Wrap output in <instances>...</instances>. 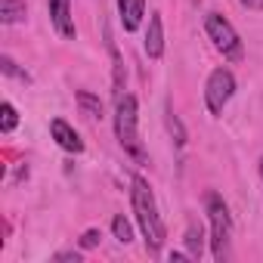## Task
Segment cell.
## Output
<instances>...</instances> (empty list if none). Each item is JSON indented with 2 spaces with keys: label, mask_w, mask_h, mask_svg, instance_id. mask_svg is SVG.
<instances>
[{
  "label": "cell",
  "mask_w": 263,
  "mask_h": 263,
  "mask_svg": "<svg viewBox=\"0 0 263 263\" xmlns=\"http://www.w3.org/2000/svg\"><path fill=\"white\" fill-rule=\"evenodd\" d=\"M130 195H134V211H137V223L143 229V238H146V248L149 254H158L161 245H164V220L158 214V201L149 189V183L143 177H134V189H130Z\"/></svg>",
  "instance_id": "cell-1"
},
{
  "label": "cell",
  "mask_w": 263,
  "mask_h": 263,
  "mask_svg": "<svg viewBox=\"0 0 263 263\" xmlns=\"http://www.w3.org/2000/svg\"><path fill=\"white\" fill-rule=\"evenodd\" d=\"M115 137L121 143V149L146 164V149H143V140H140V111H137V96L130 93H121L115 99Z\"/></svg>",
  "instance_id": "cell-2"
},
{
  "label": "cell",
  "mask_w": 263,
  "mask_h": 263,
  "mask_svg": "<svg viewBox=\"0 0 263 263\" xmlns=\"http://www.w3.org/2000/svg\"><path fill=\"white\" fill-rule=\"evenodd\" d=\"M204 208H208V220H211V254L217 263L229 260V235H232V217L226 201L217 192L204 195Z\"/></svg>",
  "instance_id": "cell-3"
},
{
  "label": "cell",
  "mask_w": 263,
  "mask_h": 263,
  "mask_svg": "<svg viewBox=\"0 0 263 263\" xmlns=\"http://www.w3.org/2000/svg\"><path fill=\"white\" fill-rule=\"evenodd\" d=\"M204 31H208V37L214 41V47L223 53V59L238 62V59L245 56V47H241L238 31H235V28H232V22H229V19H223L220 13H208V16H204Z\"/></svg>",
  "instance_id": "cell-4"
},
{
  "label": "cell",
  "mask_w": 263,
  "mask_h": 263,
  "mask_svg": "<svg viewBox=\"0 0 263 263\" xmlns=\"http://www.w3.org/2000/svg\"><path fill=\"white\" fill-rule=\"evenodd\" d=\"M235 93V74L229 68H214L208 84H204V102H208V111L211 115H223L226 102L232 99Z\"/></svg>",
  "instance_id": "cell-5"
},
{
  "label": "cell",
  "mask_w": 263,
  "mask_h": 263,
  "mask_svg": "<svg viewBox=\"0 0 263 263\" xmlns=\"http://www.w3.org/2000/svg\"><path fill=\"white\" fill-rule=\"evenodd\" d=\"M50 134H53V140H56L65 152H74V155L84 152V140L78 137V130H74L65 118H53V121H50Z\"/></svg>",
  "instance_id": "cell-6"
},
{
  "label": "cell",
  "mask_w": 263,
  "mask_h": 263,
  "mask_svg": "<svg viewBox=\"0 0 263 263\" xmlns=\"http://www.w3.org/2000/svg\"><path fill=\"white\" fill-rule=\"evenodd\" d=\"M47 7H50L53 28H56L62 37H74L78 28H74V19H71V0H47Z\"/></svg>",
  "instance_id": "cell-7"
},
{
  "label": "cell",
  "mask_w": 263,
  "mask_h": 263,
  "mask_svg": "<svg viewBox=\"0 0 263 263\" xmlns=\"http://www.w3.org/2000/svg\"><path fill=\"white\" fill-rule=\"evenodd\" d=\"M146 56L149 59H161L164 56V22H161V13H152L149 16V28H146Z\"/></svg>",
  "instance_id": "cell-8"
},
{
  "label": "cell",
  "mask_w": 263,
  "mask_h": 263,
  "mask_svg": "<svg viewBox=\"0 0 263 263\" xmlns=\"http://www.w3.org/2000/svg\"><path fill=\"white\" fill-rule=\"evenodd\" d=\"M118 13H121L124 31H137L146 16V0H118Z\"/></svg>",
  "instance_id": "cell-9"
},
{
  "label": "cell",
  "mask_w": 263,
  "mask_h": 263,
  "mask_svg": "<svg viewBox=\"0 0 263 263\" xmlns=\"http://www.w3.org/2000/svg\"><path fill=\"white\" fill-rule=\"evenodd\" d=\"M183 241H186V251L192 254V260H198V257L204 254V229H201V223L189 220V226H186V235H183Z\"/></svg>",
  "instance_id": "cell-10"
},
{
  "label": "cell",
  "mask_w": 263,
  "mask_h": 263,
  "mask_svg": "<svg viewBox=\"0 0 263 263\" xmlns=\"http://www.w3.org/2000/svg\"><path fill=\"white\" fill-rule=\"evenodd\" d=\"M25 0H0V22L4 25H16V22H25Z\"/></svg>",
  "instance_id": "cell-11"
},
{
  "label": "cell",
  "mask_w": 263,
  "mask_h": 263,
  "mask_svg": "<svg viewBox=\"0 0 263 263\" xmlns=\"http://www.w3.org/2000/svg\"><path fill=\"white\" fill-rule=\"evenodd\" d=\"M164 124H167V134L174 137V143H177V146H186V140H189V137H186V127H183V121L174 115V105H171V102L164 105Z\"/></svg>",
  "instance_id": "cell-12"
},
{
  "label": "cell",
  "mask_w": 263,
  "mask_h": 263,
  "mask_svg": "<svg viewBox=\"0 0 263 263\" xmlns=\"http://www.w3.org/2000/svg\"><path fill=\"white\" fill-rule=\"evenodd\" d=\"M74 99H78V105L84 108V115H90V118H102V102H99V96H93L90 90H78Z\"/></svg>",
  "instance_id": "cell-13"
},
{
  "label": "cell",
  "mask_w": 263,
  "mask_h": 263,
  "mask_svg": "<svg viewBox=\"0 0 263 263\" xmlns=\"http://www.w3.org/2000/svg\"><path fill=\"white\" fill-rule=\"evenodd\" d=\"M111 232H115V238H118L121 245H130V241H134V226H130V220H127L124 214H118V217L111 220Z\"/></svg>",
  "instance_id": "cell-14"
},
{
  "label": "cell",
  "mask_w": 263,
  "mask_h": 263,
  "mask_svg": "<svg viewBox=\"0 0 263 263\" xmlns=\"http://www.w3.org/2000/svg\"><path fill=\"white\" fill-rule=\"evenodd\" d=\"M16 124H19L16 105H13V102H4V105H0V130H4V134H13Z\"/></svg>",
  "instance_id": "cell-15"
},
{
  "label": "cell",
  "mask_w": 263,
  "mask_h": 263,
  "mask_svg": "<svg viewBox=\"0 0 263 263\" xmlns=\"http://www.w3.org/2000/svg\"><path fill=\"white\" fill-rule=\"evenodd\" d=\"M0 71H4L7 78H19V81H25V84L31 81V78H28V71H22V68H19V65H16L10 56H4V59H0Z\"/></svg>",
  "instance_id": "cell-16"
},
{
  "label": "cell",
  "mask_w": 263,
  "mask_h": 263,
  "mask_svg": "<svg viewBox=\"0 0 263 263\" xmlns=\"http://www.w3.org/2000/svg\"><path fill=\"white\" fill-rule=\"evenodd\" d=\"M99 238H102V232H99V229H87V232L81 235V248H96V245H99Z\"/></svg>",
  "instance_id": "cell-17"
},
{
  "label": "cell",
  "mask_w": 263,
  "mask_h": 263,
  "mask_svg": "<svg viewBox=\"0 0 263 263\" xmlns=\"http://www.w3.org/2000/svg\"><path fill=\"white\" fill-rule=\"evenodd\" d=\"M241 7H245V10H254V13H260V10H263V0H241Z\"/></svg>",
  "instance_id": "cell-18"
},
{
  "label": "cell",
  "mask_w": 263,
  "mask_h": 263,
  "mask_svg": "<svg viewBox=\"0 0 263 263\" xmlns=\"http://www.w3.org/2000/svg\"><path fill=\"white\" fill-rule=\"evenodd\" d=\"M56 260H74V263H81V254L78 251H62V254H56Z\"/></svg>",
  "instance_id": "cell-19"
},
{
  "label": "cell",
  "mask_w": 263,
  "mask_h": 263,
  "mask_svg": "<svg viewBox=\"0 0 263 263\" xmlns=\"http://www.w3.org/2000/svg\"><path fill=\"white\" fill-rule=\"evenodd\" d=\"M260 177H263V158H260Z\"/></svg>",
  "instance_id": "cell-20"
}]
</instances>
